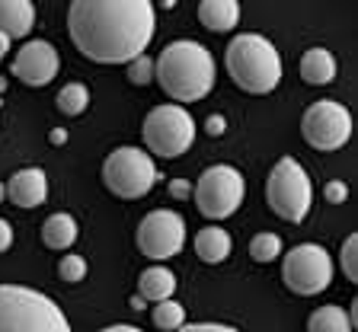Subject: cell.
<instances>
[{"mask_svg": "<svg viewBox=\"0 0 358 332\" xmlns=\"http://www.w3.org/2000/svg\"><path fill=\"white\" fill-rule=\"evenodd\" d=\"M199 22L211 32H231L240 22V0H201Z\"/></svg>", "mask_w": 358, "mask_h": 332, "instance_id": "2e32d148", "label": "cell"}, {"mask_svg": "<svg viewBox=\"0 0 358 332\" xmlns=\"http://www.w3.org/2000/svg\"><path fill=\"white\" fill-rule=\"evenodd\" d=\"M266 201L288 224H301L313 208V182L294 157H282L266 179Z\"/></svg>", "mask_w": 358, "mask_h": 332, "instance_id": "5b68a950", "label": "cell"}, {"mask_svg": "<svg viewBox=\"0 0 358 332\" xmlns=\"http://www.w3.org/2000/svg\"><path fill=\"white\" fill-rule=\"evenodd\" d=\"M285 288L301 297H313L333 284V256L317 243H301L282 262Z\"/></svg>", "mask_w": 358, "mask_h": 332, "instance_id": "9c48e42d", "label": "cell"}, {"mask_svg": "<svg viewBox=\"0 0 358 332\" xmlns=\"http://www.w3.org/2000/svg\"><path fill=\"white\" fill-rule=\"evenodd\" d=\"M250 256H253L256 262H272V259H278L282 256V236L268 233V230L256 233L253 240H250Z\"/></svg>", "mask_w": 358, "mask_h": 332, "instance_id": "603a6c76", "label": "cell"}, {"mask_svg": "<svg viewBox=\"0 0 358 332\" xmlns=\"http://www.w3.org/2000/svg\"><path fill=\"white\" fill-rule=\"evenodd\" d=\"M16 80H22L26 87H48V83L58 77L61 71V55L52 42L45 38H32L13 55V64H10Z\"/></svg>", "mask_w": 358, "mask_h": 332, "instance_id": "7c38bea8", "label": "cell"}, {"mask_svg": "<svg viewBox=\"0 0 358 332\" xmlns=\"http://www.w3.org/2000/svg\"><path fill=\"white\" fill-rule=\"evenodd\" d=\"M246 195V179L240 170L227 166V163H217L199 176V182L192 185V199L195 208L201 211V217L208 221H224L231 217L240 205H243Z\"/></svg>", "mask_w": 358, "mask_h": 332, "instance_id": "ba28073f", "label": "cell"}, {"mask_svg": "<svg viewBox=\"0 0 358 332\" xmlns=\"http://www.w3.org/2000/svg\"><path fill=\"white\" fill-rule=\"evenodd\" d=\"M7 199L13 201L16 208L29 211V208H38L45 199H48V176L38 166H26V170L13 173L7 182Z\"/></svg>", "mask_w": 358, "mask_h": 332, "instance_id": "4fadbf2b", "label": "cell"}, {"mask_svg": "<svg viewBox=\"0 0 358 332\" xmlns=\"http://www.w3.org/2000/svg\"><path fill=\"white\" fill-rule=\"evenodd\" d=\"M301 134L313 150H343L352 138V112L336 99H317L301 118Z\"/></svg>", "mask_w": 358, "mask_h": 332, "instance_id": "30bf717a", "label": "cell"}, {"mask_svg": "<svg viewBox=\"0 0 358 332\" xmlns=\"http://www.w3.org/2000/svg\"><path fill=\"white\" fill-rule=\"evenodd\" d=\"M138 294L144 297L148 303H157V301H166V297L176 294V275L164 266H150L141 272L138 278Z\"/></svg>", "mask_w": 358, "mask_h": 332, "instance_id": "d6986e66", "label": "cell"}, {"mask_svg": "<svg viewBox=\"0 0 358 332\" xmlns=\"http://www.w3.org/2000/svg\"><path fill=\"white\" fill-rule=\"evenodd\" d=\"M339 268L349 281H358V233H349L343 240V252H339Z\"/></svg>", "mask_w": 358, "mask_h": 332, "instance_id": "cb8c5ba5", "label": "cell"}, {"mask_svg": "<svg viewBox=\"0 0 358 332\" xmlns=\"http://www.w3.org/2000/svg\"><path fill=\"white\" fill-rule=\"evenodd\" d=\"M170 195H173V199H189V195H192V182H186V179H173V182H170Z\"/></svg>", "mask_w": 358, "mask_h": 332, "instance_id": "f546056e", "label": "cell"}, {"mask_svg": "<svg viewBox=\"0 0 358 332\" xmlns=\"http://www.w3.org/2000/svg\"><path fill=\"white\" fill-rule=\"evenodd\" d=\"M10 246H13V227H10V221L0 217V252H7Z\"/></svg>", "mask_w": 358, "mask_h": 332, "instance_id": "4dcf8cb0", "label": "cell"}, {"mask_svg": "<svg viewBox=\"0 0 358 332\" xmlns=\"http://www.w3.org/2000/svg\"><path fill=\"white\" fill-rule=\"evenodd\" d=\"M176 332H240L234 326H224V323H192V326H179Z\"/></svg>", "mask_w": 358, "mask_h": 332, "instance_id": "83f0119b", "label": "cell"}, {"mask_svg": "<svg viewBox=\"0 0 358 332\" xmlns=\"http://www.w3.org/2000/svg\"><path fill=\"white\" fill-rule=\"evenodd\" d=\"M99 332H144V329H138V326H106V329H99Z\"/></svg>", "mask_w": 358, "mask_h": 332, "instance_id": "836d02e7", "label": "cell"}, {"mask_svg": "<svg viewBox=\"0 0 358 332\" xmlns=\"http://www.w3.org/2000/svg\"><path fill=\"white\" fill-rule=\"evenodd\" d=\"M339 74V64H336V55L329 48H307L301 55V77L313 87H327L336 80Z\"/></svg>", "mask_w": 358, "mask_h": 332, "instance_id": "e0dca14e", "label": "cell"}, {"mask_svg": "<svg viewBox=\"0 0 358 332\" xmlns=\"http://www.w3.org/2000/svg\"><path fill=\"white\" fill-rule=\"evenodd\" d=\"M352 317L349 310L336 307V303H327V307H317L307 319V332H352Z\"/></svg>", "mask_w": 358, "mask_h": 332, "instance_id": "ffe728a7", "label": "cell"}, {"mask_svg": "<svg viewBox=\"0 0 358 332\" xmlns=\"http://www.w3.org/2000/svg\"><path fill=\"white\" fill-rule=\"evenodd\" d=\"M141 134L144 144H148V154L173 160V157L189 154V147L195 144V134H199V125L182 106L164 103L148 112Z\"/></svg>", "mask_w": 358, "mask_h": 332, "instance_id": "8992f818", "label": "cell"}, {"mask_svg": "<svg viewBox=\"0 0 358 332\" xmlns=\"http://www.w3.org/2000/svg\"><path fill=\"white\" fill-rule=\"evenodd\" d=\"M77 236H80V224L67 215V211H58V215H52L42 224V243L55 252L71 250L77 243Z\"/></svg>", "mask_w": 358, "mask_h": 332, "instance_id": "ac0fdd59", "label": "cell"}, {"mask_svg": "<svg viewBox=\"0 0 358 332\" xmlns=\"http://www.w3.org/2000/svg\"><path fill=\"white\" fill-rule=\"evenodd\" d=\"M128 80H131L134 87H148V83L154 80V58H150L148 52L128 61Z\"/></svg>", "mask_w": 358, "mask_h": 332, "instance_id": "d4e9b609", "label": "cell"}, {"mask_svg": "<svg viewBox=\"0 0 358 332\" xmlns=\"http://www.w3.org/2000/svg\"><path fill=\"white\" fill-rule=\"evenodd\" d=\"M182 246H186V221L170 208H157L138 224V250L154 262L179 256Z\"/></svg>", "mask_w": 358, "mask_h": 332, "instance_id": "8fae6325", "label": "cell"}, {"mask_svg": "<svg viewBox=\"0 0 358 332\" xmlns=\"http://www.w3.org/2000/svg\"><path fill=\"white\" fill-rule=\"evenodd\" d=\"M55 103H58V112L61 115H83V112H87V106H90V89L83 87V83H64V87L58 89V99H55Z\"/></svg>", "mask_w": 358, "mask_h": 332, "instance_id": "44dd1931", "label": "cell"}, {"mask_svg": "<svg viewBox=\"0 0 358 332\" xmlns=\"http://www.w3.org/2000/svg\"><path fill=\"white\" fill-rule=\"evenodd\" d=\"M224 131H227V118H224V115H208V122H205V134L221 138Z\"/></svg>", "mask_w": 358, "mask_h": 332, "instance_id": "f1b7e54d", "label": "cell"}, {"mask_svg": "<svg viewBox=\"0 0 358 332\" xmlns=\"http://www.w3.org/2000/svg\"><path fill=\"white\" fill-rule=\"evenodd\" d=\"M67 32L83 58L128 64L148 52L157 32L154 0H71Z\"/></svg>", "mask_w": 358, "mask_h": 332, "instance_id": "6da1fadb", "label": "cell"}, {"mask_svg": "<svg viewBox=\"0 0 358 332\" xmlns=\"http://www.w3.org/2000/svg\"><path fill=\"white\" fill-rule=\"evenodd\" d=\"M154 326L164 332H176L179 326H186V307L179 301H173V297H166V301H157L154 307Z\"/></svg>", "mask_w": 358, "mask_h": 332, "instance_id": "7402d4cb", "label": "cell"}, {"mask_svg": "<svg viewBox=\"0 0 358 332\" xmlns=\"http://www.w3.org/2000/svg\"><path fill=\"white\" fill-rule=\"evenodd\" d=\"M215 58L199 42H173L154 61V80L176 106L205 99L215 87Z\"/></svg>", "mask_w": 358, "mask_h": 332, "instance_id": "7a4b0ae2", "label": "cell"}, {"mask_svg": "<svg viewBox=\"0 0 358 332\" xmlns=\"http://www.w3.org/2000/svg\"><path fill=\"white\" fill-rule=\"evenodd\" d=\"M323 195H327L329 205H345V201H349V185H345L343 179H333V182H327Z\"/></svg>", "mask_w": 358, "mask_h": 332, "instance_id": "4316f807", "label": "cell"}, {"mask_svg": "<svg viewBox=\"0 0 358 332\" xmlns=\"http://www.w3.org/2000/svg\"><path fill=\"white\" fill-rule=\"evenodd\" d=\"M157 179H160V170H157L154 157L141 147H119L103 163V182L115 199H144L157 185Z\"/></svg>", "mask_w": 358, "mask_h": 332, "instance_id": "52a82bcc", "label": "cell"}, {"mask_svg": "<svg viewBox=\"0 0 358 332\" xmlns=\"http://www.w3.org/2000/svg\"><path fill=\"white\" fill-rule=\"evenodd\" d=\"M36 26L32 0H0V32L10 38H26Z\"/></svg>", "mask_w": 358, "mask_h": 332, "instance_id": "5bb4252c", "label": "cell"}, {"mask_svg": "<svg viewBox=\"0 0 358 332\" xmlns=\"http://www.w3.org/2000/svg\"><path fill=\"white\" fill-rule=\"evenodd\" d=\"M52 144H55V147H64V144H67V131H64V128H55V131H52Z\"/></svg>", "mask_w": 358, "mask_h": 332, "instance_id": "1f68e13d", "label": "cell"}, {"mask_svg": "<svg viewBox=\"0 0 358 332\" xmlns=\"http://www.w3.org/2000/svg\"><path fill=\"white\" fill-rule=\"evenodd\" d=\"M3 199H7V185L0 182V201H3Z\"/></svg>", "mask_w": 358, "mask_h": 332, "instance_id": "e575fe53", "label": "cell"}, {"mask_svg": "<svg viewBox=\"0 0 358 332\" xmlns=\"http://www.w3.org/2000/svg\"><path fill=\"white\" fill-rule=\"evenodd\" d=\"M10 45H13V38H10V36H3V32H0V61H3V58H7V55H10Z\"/></svg>", "mask_w": 358, "mask_h": 332, "instance_id": "d6a6232c", "label": "cell"}, {"mask_svg": "<svg viewBox=\"0 0 358 332\" xmlns=\"http://www.w3.org/2000/svg\"><path fill=\"white\" fill-rule=\"evenodd\" d=\"M0 332H71V323L42 291L0 284Z\"/></svg>", "mask_w": 358, "mask_h": 332, "instance_id": "277c9868", "label": "cell"}, {"mask_svg": "<svg viewBox=\"0 0 358 332\" xmlns=\"http://www.w3.org/2000/svg\"><path fill=\"white\" fill-rule=\"evenodd\" d=\"M224 64L231 80L250 96H268L282 83V55L259 32L234 36L224 52Z\"/></svg>", "mask_w": 358, "mask_h": 332, "instance_id": "3957f363", "label": "cell"}, {"mask_svg": "<svg viewBox=\"0 0 358 332\" xmlns=\"http://www.w3.org/2000/svg\"><path fill=\"white\" fill-rule=\"evenodd\" d=\"M58 278L67 281V284H77V281L87 278V259L77 256V252H71V256L61 259V266H58Z\"/></svg>", "mask_w": 358, "mask_h": 332, "instance_id": "484cf974", "label": "cell"}, {"mask_svg": "<svg viewBox=\"0 0 358 332\" xmlns=\"http://www.w3.org/2000/svg\"><path fill=\"white\" fill-rule=\"evenodd\" d=\"M234 252V240L231 233L221 227V224H208V227H201L199 233H195V256L201 259V262H224V259Z\"/></svg>", "mask_w": 358, "mask_h": 332, "instance_id": "9a60e30c", "label": "cell"}]
</instances>
